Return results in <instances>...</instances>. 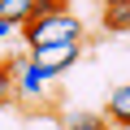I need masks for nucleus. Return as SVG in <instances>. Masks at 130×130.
Returning <instances> with one entry per match:
<instances>
[{
  "label": "nucleus",
  "instance_id": "nucleus-2",
  "mask_svg": "<svg viewBox=\"0 0 130 130\" xmlns=\"http://www.w3.org/2000/svg\"><path fill=\"white\" fill-rule=\"evenodd\" d=\"M78 56H83V43H43V48H30V61L48 74V83L61 78Z\"/></svg>",
  "mask_w": 130,
  "mask_h": 130
},
{
  "label": "nucleus",
  "instance_id": "nucleus-1",
  "mask_svg": "<svg viewBox=\"0 0 130 130\" xmlns=\"http://www.w3.org/2000/svg\"><path fill=\"white\" fill-rule=\"evenodd\" d=\"M18 35L30 48H43V43H83V22L70 9H61V13H48V18H26L18 26Z\"/></svg>",
  "mask_w": 130,
  "mask_h": 130
},
{
  "label": "nucleus",
  "instance_id": "nucleus-3",
  "mask_svg": "<svg viewBox=\"0 0 130 130\" xmlns=\"http://www.w3.org/2000/svg\"><path fill=\"white\" fill-rule=\"evenodd\" d=\"M104 121L117 126V130H130V83L117 87V91L108 95V104H104Z\"/></svg>",
  "mask_w": 130,
  "mask_h": 130
},
{
  "label": "nucleus",
  "instance_id": "nucleus-8",
  "mask_svg": "<svg viewBox=\"0 0 130 130\" xmlns=\"http://www.w3.org/2000/svg\"><path fill=\"white\" fill-rule=\"evenodd\" d=\"M65 0H30V18H48V13H61Z\"/></svg>",
  "mask_w": 130,
  "mask_h": 130
},
{
  "label": "nucleus",
  "instance_id": "nucleus-11",
  "mask_svg": "<svg viewBox=\"0 0 130 130\" xmlns=\"http://www.w3.org/2000/svg\"><path fill=\"white\" fill-rule=\"evenodd\" d=\"M104 5H130V0H104Z\"/></svg>",
  "mask_w": 130,
  "mask_h": 130
},
{
  "label": "nucleus",
  "instance_id": "nucleus-4",
  "mask_svg": "<svg viewBox=\"0 0 130 130\" xmlns=\"http://www.w3.org/2000/svg\"><path fill=\"white\" fill-rule=\"evenodd\" d=\"M13 87H18V91H22L26 100H30V95H43V91H48V74L39 70V65H35V61H26V65H22V70L13 74Z\"/></svg>",
  "mask_w": 130,
  "mask_h": 130
},
{
  "label": "nucleus",
  "instance_id": "nucleus-6",
  "mask_svg": "<svg viewBox=\"0 0 130 130\" xmlns=\"http://www.w3.org/2000/svg\"><path fill=\"white\" fill-rule=\"evenodd\" d=\"M65 130H108V121H104V113H70Z\"/></svg>",
  "mask_w": 130,
  "mask_h": 130
},
{
  "label": "nucleus",
  "instance_id": "nucleus-10",
  "mask_svg": "<svg viewBox=\"0 0 130 130\" xmlns=\"http://www.w3.org/2000/svg\"><path fill=\"white\" fill-rule=\"evenodd\" d=\"M9 35H18V22H5V18H0V39H9Z\"/></svg>",
  "mask_w": 130,
  "mask_h": 130
},
{
  "label": "nucleus",
  "instance_id": "nucleus-9",
  "mask_svg": "<svg viewBox=\"0 0 130 130\" xmlns=\"http://www.w3.org/2000/svg\"><path fill=\"white\" fill-rule=\"evenodd\" d=\"M13 95H18V87H13V74L5 70V65H0V104H9Z\"/></svg>",
  "mask_w": 130,
  "mask_h": 130
},
{
  "label": "nucleus",
  "instance_id": "nucleus-5",
  "mask_svg": "<svg viewBox=\"0 0 130 130\" xmlns=\"http://www.w3.org/2000/svg\"><path fill=\"white\" fill-rule=\"evenodd\" d=\"M104 30H113V35L130 30V5H104Z\"/></svg>",
  "mask_w": 130,
  "mask_h": 130
},
{
  "label": "nucleus",
  "instance_id": "nucleus-7",
  "mask_svg": "<svg viewBox=\"0 0 130 130\" xmlns=\"http://www.w3.org/2000/svg\"><path fill=\"white\" fill-rule=\"evenodd\" d=\"M0 18H5V22H26L30 18V0H0Z\"/></svg>",
  "mask_w": 130,
  "mask_h": 130
}]
</instances>
